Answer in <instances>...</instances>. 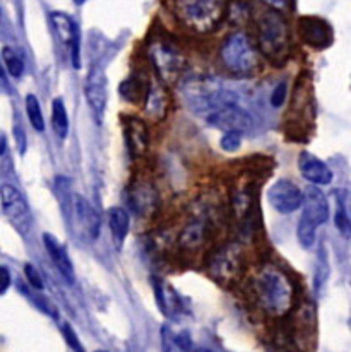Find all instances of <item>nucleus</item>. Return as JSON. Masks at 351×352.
Returning <instances> with one entry per match:
<instances>
[{
	"label": "nucleus",
	"instance_id": "obj_1",
	"mask_svg": "<svg viewBox=\"0 0 351 352\" xmlns=\"http://www.w3.org/2000/svg\"><path fill=\"white\" fill-rule=\"evenodd\" d=\"M254 308L268 318H283L293 309L297 289L291 277L275 263L259 267L248 283Z\"/></svg>",
	"mask_w": 351,
	"mask_h": 352
},
{
	"label": "nucleus",
	"instance_id": "obj_2",
	"mask_svg": "<svg viewBox=\"0 0 351 352\" xmlns=\"http://www.w3.org/2000/svg\"><path fill=\"white\" fill-rule=\"evenodd\" d=\"M180 96L189 111L195 117L208 118L213 111L221 108L230 101H237L223 87L217 77L208 74H195V76H185L180 80Z\"/></svg>",
	"mask_w": 351,
	"mask_h": 352
},
{
	"label": "nucleus",
	"instance_id": "obj_3",
	"mask_svg": "<svg viewBox=\"0 0 351 352\" xmlns=\"http://www.w3.org/2000/svg\"><path fill=\"white\" fill-rule=\"evenodd\" d=\"M255 41L259 54L273 63H283L290 54V28L283 14L264 10L255 21Z\"/></svg>",
	"mask_w": 351,
	"mask_h": 352
},
{
	"label": "nucleus",
	"instance_id": "obj_4",
	"mask_svg": "<svg viewBox=\"0 0 351 352\" xmlns=\"http://www.w3.org/2000/svg\"><path fill=\"white\" fill-rule=\"evenodd\" d=\"M221 65L228 74L237 77H251L261 69V54L252 38L244 31L228 34L220 47Z\"/></svg>",
	"mask_w": 351,
	"mask_h": 352
},
{
	"label": "nucleus",
	"instance_id": "obj_5",
	"mask_svg": "<svg viewBox=\"0 0 351 352\" xmlns=\"http://www.w3.org/2000/svg\"><path fill=\"white\" fill-rule=\"evenodd\" d=\"M178 23L195 34H209L224 17V0H173Z\"/></svg>",
	"mask_w": 351,
	"mask_h": 352
},
{
	"label": "nucleus",
	"instance_id": "obj_6",
	"mask_svg": "<svg viewBox=\"0 0 351 352\" xmlns=\"http://www.w3.org/2000/svg\"><path fill=\"white\" fill-rule=\"evenodd\" d=\"M300 221L297 226V238L305 250H310L315 245L317 230L329 219V202L324 193L317 186H307L304 192Z\"/></svg>",
	"mask_w": 351,
	"mask_h": 352
},
{
	"label": "nucleus",
	"instance_id": "obj_7",
	"mask_svg": "<svg viewBox=\"0 0 351 352\" xmlns=\"http://www.w3.org/2000/svg\"><path fill=\"white\" fill-rule=\"evenodd\" d=\"M147 57L161 84L178 82L187 67L184 52L167 38H154L147 47Z\"/></svg>",
	"mask_w": 351,
	"mask_h": 352
},
{
	"label": "nucleus",
	"instance_id": "obj_8",
	"mask_svg": "<svg viewBox=\"0 0 351 352\" xmlns=\"http://www.w3.org/2000/svg\"><path fill=\"white\" fill-rule=\"evenodd\" d=\"M244 248L238 243H226L213 250L208 258V272L223 284H233L244 274Z\"/></svg>",
	"mask_w": 351,
	"mask_h": 352
},
{
	"label": "nucleus",
	"instance_id": "obj_9",
	"mask_svg": "<svg viewBox=\"0 0 351 352\" xmlns=\"http://www.w3.org/2000/svg\"><path fill=\"white\" fill-rule=\"evenodd\" d=\"M0 206H2L3 216L9 221L10 226L21 236L30 234L33 228V214L23 193L16 186L3 183L0 186Z\"/></svg>",
	"mask_w": 351,
	"mask_h": 352
},
{
	"label": "nucleus",
	"instance_id": "obj_10",
	"mask_svg": "<svg viewBox=\"0 0 351 352\" xmlns=\"http://www.w3.org/2000/svg\"><path fill=\"white\" fill-rule=\"evenodd\" d=\"M214 226L216 224L213 223V219H211L206 210L194 214L192 219L185 223L180 234H178V248H180V252L195 255L201 250H204L211 241Z\"/></svg>",
	"mask_w": 351,
	"mask_h": 352
},
{
	"label": "nucleus",
	"instance_id": "obj_11",
	"mask_svg": "<svg viewBox=\"0 0 351 352\" xmlns=\"http://www.w3.org/2000/svg\"><path fill=\"white\" fill-rule=\"evenodd\" d=\"M206 122L211 126H214V129H220L223 132H237L242 133V135L247 133L252 129V125H254V120H252L251 113L244 110L237 101H230V103L217 108L216 111H213L206 118Z\"/></svg>",
	"mask_w": 351,
	"mask_h": 352
},
{
	"label": "nucleus",
	"instance_id": "obj_12",
	"mask_svg": "<svg viewBox=\"0 0 351 352\" xmlns=\"http://www.w3.org/2000/svg\"><path fill=\"white\" fill-rule=\"evenodd\" d=\"M268 200L279 214H293L304 204V192L290 179H278L268 190Z\"/></svg>",
	"mask_w": 351,
	"mask_h": 352
},
{
	"label": "nucleus",
	"instance_id": "obj_13",
	"mask_svg": "<svg viewBox=\"0 0 351 352\" xmlns=\"http://www.w3.org/2000/svg\"><path fill=\"white\" fill-rule=\"evenodd\" d=\"M127 200L136 216L151 217L158 212V207H160V192L151 182L140 179L131 186Z\"/></svg>",
	"mask_w": 351,
	"mask_h": 352
},
{
	"label": "nucleus",
	"instance_id": "obj_14",
	"mask_svg": "<svg viewBox=\"0 0 351 352\" xmlns=\"http://www.w3.org/2000/svg\"><path fill=\"white\" fill-rule=\"evenodd\" d=\"M107 76H105L103 69L98 65L91 67L87 72L86 82H84V94H86L87 104L91 110L94 111L98 118L103 117L105 108H107L108 91H107Z\"/></svg>",
	"mask_w": 351,
	"mask_h": 352
},
{
	"label": "nucleus",
	"instance_id": "obj_15",
	"mask_svg": "<svg viewBox=\"0 0 351 352\" xmlns=\"http://www.w3.org/2000/svg\"><path fill=\"white\" fill-rule=\"evenodd\" d=\"M298 31L300 36L308 47L312 48H328L332 43V30L324 19L314 16H304L298 21Z\"/></svg>",
	"mask_w": 351,
	"mask_h": 352
},
{
	"label": "nucleus",
	"instance_id": "obj_16",
	"mask_svg": "<svg viewBox=\"0 0 351 352\" xmlns=\"http://www.w3.org/2000/svg\"><path fill=\"white\" fill-rule=\"evenodd\" d=\"M72 212L81 233L86 236L87 239H91V241L96 239L101 230V219L96 209L89 204V200L84 199L83 195H74Z\"/></svg>",
	"mask_w": 351,
	"mask_h": 352
},
{
	"label": "nucleus",
	"instance_id": "obj_17",
	"mask_svg": "<svg viewBox=\"0 0 351 352\" xmlns=\"http://www.w3.org/2000/svg\"><path fill=\"white\" fill-rule=\"evenodd\" d=\"M124 139L129 154L134 160L146 156L149 147V133H147L146 123L140 118L129 117L124 120Z\"/></svg>",
	"mask_w": 351,
	"mask_h": 352
},
{
	"label": "nucleus",
	"instance_id": "obj_18",
	"mask_svg": "<svg viewBox=\"0 0 351 352\" xmlns=\"http://www.w3.org/2000/svg\"><path fill=\"white\" fill-rule=\"evenodd\" d=\"M50 21L61 43L70 48L74 67H79V33L76 23L64 12H52Z\"/></svg>",
	"mask_w": 351,
	"mask_h": 352
},
{
	"label": "nucleus",
	"instance_id": "obj_19",
	"mask_svg": "<svg viewBox=\"0 0 351 352\" xmlns=\"http://www.w3.org/2000/svg\"><path fill=\"white\" fill-rule=\"evenodd\" d=\"M142 103L146 117L154 120V122H160V120L167 118L171 101L167 87H163V84L158 82V80H151Z\"/></svg>",
	"mask_w": 351,
	"mask_h": 352
},
{
	"label": "nucleus",
	"instance_id": "obj_20",
	"mask_svg": "<svg viewBox=\"0 0 351 352\" xmlns=\"http://www.w3.org/2000/svg\"><path fill=\"white\" fill-rule=\"evenodd\" d=\"M298 170H300V175L314 186H326L332 182V171L329 170L328 164L307 151H304L298 157Z\"/></svg>",
	"mask_w": 351,
	"mask_h": 352
},
{
	"label": "nucleus",
	"instance_id": "obj_21",
	"mask_svg": "<svg viewBox=\"0 0 351 352\" xmlns=\"http://www.w3.org/2000/svg\"><path fill=\"white\" fill-rule=\"evenodd\" d=\"M161 349L163 352H191V333L173 322L164 323L161 327Z\"/></svg>",
	"mask_w": 351,
	"mask_h": 352
},
{
	"label": "nucleus",
	"instance_id": "obj_22",
	"mask_svg": "<svg viewBox=\"0 0 351 352\" xmlns=\"http://www.w3.org/2000/svg\"><path fill=\"white\" fill-rule=\"evenodd\" d=\"M43 245H45V250H47L48 256H50L52 262H54V265L57 267V270L61 272V276L64 277L69 284H72L74 277L76 276H74V267H72V262H70L65 246H62L61 241H58L54 234H48V233L43 234Z\"/></svg>",
	"mask_w": 351,
	"mask_h": 352
},
{
	"label": "nucleus",
	"instance_id": "obj_23",
	"mask_svg": "<svg viewBox=\"0 0 351 352\" xmlns=\"http://www.w3.org/2000/svg\"><path fill=\"white\" fill-rule=\"evenodd\" d=\"M154 293H156V301H158V308L161 309L164 316L168 318H175V316L180 313L182 309V302L178 294L175 293L173 287L170 286L164 280H154Z\"/></svg>",
	"mask_w": 351,
	"mask_h": 352
},
{
	"label": "nucleus",
	"instance_id": "obj_24",
	"mask_svg": "<svg viewBox=\"0 0 351 352\" xmlns=\"http://www.w3.org/2000/svg\"><path fill=\"white\" fill-rule=\"evenodd\" d=\"M108 228H110L111 236H114L115 243L122 245L127 238L129 230H131V216L122 207H111L108 210Z\"/></svg>",
	"mask_w": 351,
	"mask_h": 352
},
{
	"label": "nucleus",
	"instance_id": "obj_25",
	"mask_svg": "<svg viewBox=\"0 0 351 352\" xmlns=\"http://www.w3.org/2000/svg\"><path fill=\"white\" fill-rule=\"evenodd\" d=\"M151 80L147 77L139 76V74H132L131 77L122 82L120 94L129 101V103H142L146 98L147 87H149Z\"/></svg>",
	"mask_w": 351,
	"mask_h": 352
},
{
	"label": "nucleus",
	"instance_id": "obj_26",
	"mask_svg": "<svg viewBox=\"0 0 351 352\" xmlns=\"http://www.w3.org/2000/svg\"><path fill=\"white\" fill-rule=\"evenodd\" d=\"M52 126L54 132L57 133L61 139H65L69 133V117H67V108L62 98H55L54 104H52Z\"/></svg>",
	"mask_w": 351,
	"mask_h": 352
},
{
	"label": "nucleus",
	"instance_id": "obj_27",
	"mask_svg": "<svg viewBox=\"0 0 351 352\" xmlns=\"http://www.w3.org/2000/svg\"><path fill=\"white\" fill-rule=\"evenodd\" d=\"M228 14V19L233 26H244L251 19V6L245 0H231L228 9H224Z\"/></svg>",
	"mask_w": 351,
	"mask_h": 352
},
{
	"label": "nucleus",
	"instance_id": "obj_28",
	"mask_svg": "<svg viewBox=\"0 0 351 352\" xmlns=\"http://www.w3.org/2000/svg\"><path fill=\"white\" fill-rule=\"evenodd\" d=\"M24 107H26V115L28 120H30L31 126L38 132H43L45 130V118L43 111H41L40 100H38L34 94H28L26 101H24Z\"/></svg>",
	"mask_w": 351,
	"mask_h": 352
},
{
	"label": "nucleus",
	"instance_id": "obj_29",
	"mask_svg": "<svg viewBox=\"0 0 351 352\" xmlns=\"http://www.w3.org/2000/svg\"><path fill=\"white\" fill-rule=\"evenodd\" d=\"M2 60L7 67V72L10 74V77L14 79H19L24 74V62L21 58V55L14 50L12 47H3L2 50Z\"/></svg>",
	"mask_w": 351,
	"mask_h": 352
},
{
	"label": "nucleus",
	"instance_id": "obj_30",
	"mask_svg": "<svg viewBox=\"0 0 351 352\" xmlns=\"http://www.w3.org/2000/svg\"><path fill=\"white\" fill-rule=\"evenodd\" d=\"M334 224H336V230H338L339 233L345 236V238H348L351 224H350L348 212H346V206L343 204V200H338V204H336Z\"/></svg>",
	"mask_w": 351,
	"mask_h": 352
},
{
	"label": "nucleus",
	"instance_id": "obj_31",
	"mask_svg": "<svg viewBox=\"0 0 351 352\" xmlns=\"http://www.w3.org/2000/svg\"><path fill=\"white\" fill-rule=\"evenodd\" d=\"M220 146L224 153H235L242 146V133L237 132H224L220 140Z\"/></svg>",
	"mask_w": 351,
	"mask_h": 352
},
{
	"label": "nucleus",
	"instance_id": "obj_32",
	"mask_svg": "<svg viewBox=\"0 0 351 352\" xmlns=\"http://www.w3.org/2000/svg\"><path fill=\"white\" fill-rule=\"evenodd\" d=\"M24 276H26L28 283L31 284L33 289H43V280H41L40 272H38L31 263H26V265H24Z\"/></svg>",
	"mask_w": 351,
	"mask_h": 352
},
{
	"label": "nucleus",
	"instance_id": "obj_33",
	"mask_svg": "<svg viewBox=\"0 0 351 352\" xmlns=\"http://www.w3.org/2000/svg\"><path fill=\"white\" fill-rule=\"evenodd\" d=\"M284 98H286V86L284 84H278L271 94V104L276 108L281 107L284 103Z\"/></svg>",
	"mask_w": 351,
	"mask_h": 352
},
{
	"label": "nucleus",
	"instance_id": "obj_34",
	"mask_svg": "<svg viewBox=\"0 0 351 352\" xmlns=\"http://www.w3.org/2000/svg\"><path fill=\"white\" fill-rule=\"evenodd\" d=\"M10 284H12V277H10L9 269L0 265V296L6 294L7 291H9Z\"/></svg>",
	"mask_w": 351,
	"mask_h": 352
},
{
	"label": "nucleus",
	"instance_id": "obj_35",
	"mask_svg": "<svg viewBox=\"0 0 351 352\" xmlns=\"http://www.w3.org/2000/svg\"><path fill=\"white\" fill-rule=\"evenodd\" d=\"M261 2L266 3L269 9L278 10V12H283V10H286L288 7H290V2H288V0H261Z\"/></svg>",
	"mask_w": 351,
	"mask_h": 352
},
{
	"label": "nucleus",
	"instance_id": "obj_36",
	"mask_svg": "<svg viewBox=\"0 0 351 352\" xmlns=\"http://www.w3.org/2000/svg\"><path fill=\"white\" fill-rule=\"evenodd\" d=\"M3 151H6V137L3 133H0V154H3Z\"/></svg>",
	"mask_w": 351,
	"mask_h": 352
},
{
	"label": "nucleus",
	"instance_id": "obj_37",
	"mask_svg": "<svg viewBox=\"0 0 351 352\" xmlns=\"http://www.w3.org/2000/svg\"><path fill=\"white\" fill-rule=\"evenodd\" d=\"M72 2H74V3H77V6H83V3L86 2V0H72Z\"/></svg>",
	"mask_w": 351,
	"mask_h": 352
},
{
	"label": "nucleus",
	"instance_id": "obj_38",
	"mask_svg": "<svg viewBox=\"0 0 351 352\" xmlns=\"http://www.w3.org/2000/svg\"><path fill=\"white\" fill-rule=\"evenodd\" d=\"M195 352H211V351H208V349H198Z\"/></svg>",
	"mask_w": 351,
	"mask_h": 352
},
{
	"label": "nucleus",
	"instance_id": "obj_39",
	"mask_svg": "<svg viewBox=\"0 0 351 352\" xmlns=\"http://www.w3.org/2000/svg\"><path fill=\"white\" fill-rule=\"evenodd\" d=\"M96 352H105V351H96Z\"/></svg>",
	"mask_w": 351,
	"mask_h": 352
}]
</instances>
